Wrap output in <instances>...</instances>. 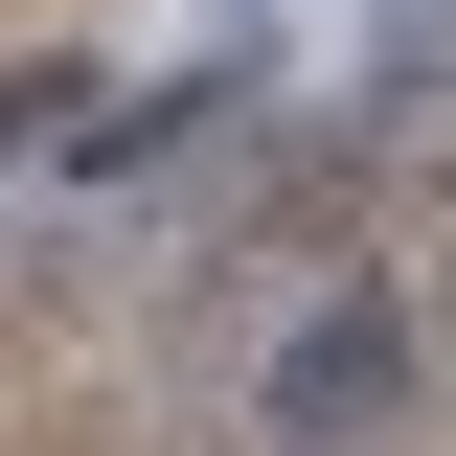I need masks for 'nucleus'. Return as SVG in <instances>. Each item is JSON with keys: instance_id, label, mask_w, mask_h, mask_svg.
<instances>
[{"instance_id": "nucleus-1", "label": "nucleus", "mask_w": 456, "mask_h": 456, "mask_svg": "<svg viewBox=\"0 0 456 456\" xmlns=\"http://www.w3.org/2000/svg\"><path fill=\"white\" fill-rule=\"evenodd\" d=\"M251 411H274V456H365V434L411 411V297H388V274L297 297V342H274V388H251Z\"/></svg>"}, {"instance_id": "nucleus-2", "label": "nucleus", "mask_w": 456, "mask_h": 456, "mask_svg": "<svg viewBox=\"0 0 456 456\" xmlns=\"http://www.w3.org/2000/svg\"><path fill=\"white\" fill-rule=\"evenodd\" d=\"M251 92H274V69H183V92H114V114H92V183H160V160H206Z\"/></svg>"}, {"instance_id": "nucleus-3", "label": "nucleus", "mask_w": 456, "mask_h": 456, "mask_svg": "<svg viewBox=\"0 0 456 456\" xmlns=\"http://www.w3.org/2000/svg\"><path fill=\"white\" fill-rule=\"evenodd\" d=\"M92 92H114L92 46H23L0 69V160H92Z\"/></svg>"}]
</instances>
